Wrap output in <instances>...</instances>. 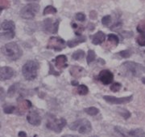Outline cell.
Segmentation results:
<instances>
[{
	"mask_svg": "<svg viewBox=\"0 0 145 137\" xmlns=\"http://www.w3.org/2000/svg\"><path fill=\"white\" fill-rule=\"evenodd\" d=\"M2 53L12 61L18 60L23 54V51L16 42H9L1 48Z\"/></svg>",
	"mask_w": 145,
	"mask_h": 137,
	"instance_id": "obj_1",
	"label": "cell"
},
{
	"mask_svg": "<svg viewBox=\"0 0 145 137\" xmlns=\"http://www.w3.org/2000/svg\"><path fill=\"white\" fill-rule=\"evenodd\" d=\"M39 69V63L36 60L27 61L22 68V73L27 80H34L37 76V72Z\"/></svg>",
	"mask_w": 145,
	"mask_h": 137,
	"instance_id": "obj_2",
	"label": "cell"
},
{
	"mask_svg": "<svg viewBox=\"0 0 145 137\" xmlns=\"http://www.w3.org/2000/svg\"><path fill=\"white\" fill-rule=\"evenodd\" d=\"M69 129L72 131H77L81 134H88L92 131V125L87 119L81 118L72 122L69 125Z\"/></svg>",
	"mask_w": 145,
	"mask_h": 137,
	"instance_id": "obj_3",
	"label": "cell"
},
{
	"mask_svg": "<svg viewBox=\"0 0 145 137\" xmlns=\"http://www.w3.org/2000/svg\"><path fill=\"white\" fill-rule=\"evenodd\" d=\"M122 68H123L127 71H128L134 76H140L145 72L144 67L140 63H135V62H131V61L125 62L123 63Z\"/></svg>",
	"mask_w": 145,
	"mask_h": 137,
	"instance_id": "obj_4",
	"label": "cell"
},
{
	"mask_svg": "<svg viewBox=\"0 0 145 137\" xmlns=\"http://www.w3.org/2000/svg\"><path fill=\"white\" fill-rule=\"evenodd\" d=\"M40 10V6L37 3H30L24 6L20 11V16L25 20L33 19Z\"/></svg>",
	"mask_w": 145,
	"mask_h": 137,
	"instance_id": "obj_5",
	"label": "cell"
},
{
	"mask_svg": "<svg viewBox=\"0 0 145 137\" xmlns=\"http://www.w3.org/2000/svg\"><path fill=\"white\" fill-rule=\"evenodd\" d=\"M66 120L63 118H56L54 117H52L51 118H49L46 123L47 128H48L49 130H52L53 132L60 133L62 131V129L66 125Z\"/></svg>",
	"mask_w": 145,
	"mask_h": 137,
	"instance_id": "obj_6",
	"label": "cell"
},
{
	"mask_svg": "<svg viewBox=\"0 0 145 137\" xmlns=\"http://www.w3.org/2000/svg\"><path fill=\"white\" fill-rule=\"evenodd\" d=\"M59 20H53L52 18L45 19L43 22V30L46 33H57L59 28Z\"/></svg>",
	"mask_w": 145,
	"mask_h": 137,
	"instance_id": "obj_7",
	"label": "cell"
},
{
	"mask_svg": "<svg viewBox=\"0 0 145 137\" xmlns=\"http://www.w3.org/2000/svg\"><path fill=\"white\" fill-rule=\"evenodd\" d=\"M66 46V42L59 37H52L49 38L47 48L52 49L56 51H61Z\"/></svg>",
	"mask_w": 145,
	"mask_h": 137,
	"instance_id": "obj_8",
	"label": "cell"
},
{
	"mask_svg": "<svg viewBox=\"0 0 145 137\" xmlns=\"http://www.w3.org/2000/svg\"><path fill=\"white\" fill-rule=\"evenodd\" d=\"M103 99L106 101H107L108 103L110 104H125V103H128L130 101H131L133 99V96L131 95L128 97H115L113 96H104Z\"/></svg>",
	"mask_w": 145,
	"mask_h": 137,
	"instance_id": "obj_9",
	"label": "cell"
},
{
	"mask_svg": "<svg viewBox=\"0 0 145 137\" xmlns=\"http://www.w3.org/2000/svg\"><path fill=\"white\" fill-rule=\"evenodd\" d=\"M99 80L105 85H107L112 83L114 79V75L109 70H103L99 75Z\"/></svg>",
	"mask_w": 145,
	"mask_h": 137,
	"instance_id": "obj_10",
	"label": "cell"
},
{
	"mask_svg": "<svg viewBox=\"0 0 145 137\" xmlns=\"http://www.w3.org/2000/svg\"><path fill=\"white\" fill-rule=\"evenodd\" d=\"M27 122L33 126H39L41 123V117L36 111H31L27 115Z\"/></svg>",
	"mask_w": 145,
	"mask_h": 137,
	"instance_id": "obj_11",
	"label": "cell"
},
{
	"mask_svg": "<svg viewBox=\"0 0 145 137\" xmlns=\"http://www.w3.org/2000/svg\"><path fill=\"white\" fill-rule=\"evenodd\" d=\"M15 75V71L10 67H3L0 69V77L2 80L11 79Z\"/></svg>",
	"mask_w": 145,
	"mask_h": 137,
	"instance_id": "obj_12",
	"label": "cell"
},
{
	"mask_svg": "<svg viewBox=\"0 0 145 137\" xmlns=\"http://www.w3.org/2000/svg\"><path fill=\"white\" fill-rule=\"evenodd\" d=\"M55 65L58 69H64L67 68V58L65 55H58L54 60Z\"/></svg>",
	"mask_w": 145,
	"mask_h": 137,
	"instance_id": "obj_13",
	"label": "cell"
},
{
	"mask_svg": "<svg viewBox=\"0 0 145 137\" xmlns=\"http://www.w3.org/2000/svg\"><path fill=\"white\" fill-rule=\"evenodd\" d=\"M91 39H92V43L93 45H99V44H102L105 41L106 35L103 32L99 31L91 37Z\"/></svg>",
	"mask_w": 145,
	"mask_h": 137,
	"instance_id": "obj_14",
	"label": "cell"
},
{
	"mask_svg": "<svg viewBox=\"0 0 145 137\" xmlns=\"http://www.w3.org/2000/svg\"><path fill=\"white\" fill-rule=\"evenodd\" d=\"M86 41V37H85V36H81V35H80V36H78V37H77L76 38H73L72 40L68 41L67 46L70 48L75 47V46H77L78 45L82 43V42H85Z\"/></svg>",
	"mask_w": 145,
	"mask_h": 137,
	"instance_id": "obj_15",
	"label": "cell"
},
{
	"mask_svg": "<svg viewBox=\"0 0 145 137\" xmlns=\"http://www.w3.org/2000/svg\"><path fill=\"white\" fill-rule=\"evenodd\" d=\"M1 28L3 31H15L16 25L13 21H5L1 24Z\"/></svg>",
	"mask_w": 145,
	"mask_h": 137,
	"instance_id": "obj_16",
	"label": "cell"
},
{
	"mask_svg": "<svg viewBox=\"0 0 145 137\" xmlns=\"http://www.w3.org/2000/svg\"><path fill=\"white\" fill-rule=\"evenodd\" d=\"M130 137H145V132L142 128H136L129 132Z\"/></svg>",
	"mask_w": 145,
	"mask_h": 137,
	"instance_id": "obj_17",
	"label": "cell"
},
{
	"mask_svg": "<svg viewBox=\"0 0 145 137\" xmlns=\"http://www.w3.org/2000/svg\"><path fill=\"white\" fill-rule=\"evenodd\" d=\"M83 72H84V69L81 67H77V66L72 67L70 70V73L75 77H80L82 75Z\"/></svg>",
	"mask_w": 145,
	"mask_h": 137,
	"instance_id": "obj_18",
	"label": "cell"
},
{
	"mask_svg": "<svg viewBox=\"0 0 145 137\" xmlns=\"http://www.w3.org/2000/svg\"><path fill=\"white\" fill-rule=\"evenodd\" d=\"M20 89V84H19V83H16V84H12L9 88L8 91H7V94H8V96L10 97H13L14 95L16 94V93H17V91Z\"/></svg>",
	"mask_w": 145,
	"mask_h": 137,
	"instance_id": "obj_19",
	"label": "cell"
},
{
	"mask_svg": "<svg viewBox=\"0 0 145 137\" xmlns=\"http://www.w3.org/2000/svg\"><path fill=\"white\" fill-rule=\"evenodd\" d=\"M114 131L117 132L118 134H119L120 136H122L123 137L129 136V132H127L126 129H124L122 126H116L114 127Z\"/></svg>",
	"mask_w": 145,
	"mask_h": 137,
	"instance_id": "obj_20",
	"label": "cell"
},
{
	"mask_svg": "<svg viewBox=\"0 0 145 137\" xmlns=\"http://www.w3.org/2000/svg\"><path fill=\"white\" fill-rule=\"evenodd\" d=\"M85 52L83 51L82 50H76L75 52L72 54V58L74 60H80L85 57Z\"/></svg>",
	"mask_w": 145,
	"mask_h": 137,
	"instance_id": "obj_21",
	"label": "cell"
},
{
	"mask_svg": "<svg viewBox=\"0 0 145 137\" xmlns=\"http://www.w3.org/2000/svg\"><path fill=\"white\" fill-rule=\"evenodd\" d=\"M57 12V10L53 7V6H47L44 9V11H43V15L44 16H46V15H48V14H56Z\"/></svg>",
	"mask_w": 145,
	"mask_h": 137,
	"instance_id": "obj_22",
	"label": "cell"
},
{
	"mask_svg": "<svg viewBox=\"0 0 145 137\" xmlns=\"http://www.w3.org/2000/svg\"><path fill=\"white\" fill-rule=\"evenodd\" d=\"M85 112L86 113V114H88L89 115H96V114H98L99 113V110L98 108H96V107H93V106H91V107H88V108H86L85 110Z\"/></svg>",
	"mask_w": 145,
	"mask_h": 137,
	"instance_id": "obj_23",
	"label": "cell"
},
{
	"mask_svg": "<svg viewBox=\"0 0 145 137\" xmlns=\"http://www.w3.org/2000/svg\"><path fill=\"white\" fill-rule=\"evenodd\" d=\"M15 37V31H4L1 33V37L3 39H12Z\"/></svg>",
	"mask_w": 145,
	"mask_h": 137,
	"instance_id": "obj_24",
	"label": "cell"
},
{
	"mask_svg": "<svg viewBox=\"0 0 145 137\" xmlns=\"http://www.w3.org/2000/svg\"><path fill=\"white\" fill-rule=\"evenodd\" d=\"M78 93L79 95H86L89 93V89L87 86L84 85V84H81V85H78Z\"/></svg>",
	"mask_w": 145,
	"mask_h": 137,
	"instance_id": "obj_25",
	"label": "cell"
},
{
	"mask_svg": "<svg viewBox=\"0 0 145 137\" xmlns=\"http://www.w3.org/2000/svg\"><path fill=\"white\" fill-rule=\"evenodd\" d=\"M95 57H96L95 52L93 51V50H89L88 54H87V57H86L87 63H88V64H90L92 62H93L94 59H95Z\"/></svg>",
	"mask_w": 145,
	"mask_h": 137,
	"instance_id": "obj_26",
	"label": "cell"
},
{
	"mask_svg": "<svg viewBox=\"0 0 145 137\" xmlns=\"http://www.w3.org/2000/svg\"><path fill=\"white\" fill-rule=\"evenodd\" d=\"M108 41L111 44H113L114 46H118L119 42V39L118 36H116L115 34H109L108 35Z\"/></svg>",
	"mask_w": 145,
	"mask_h": 137,
	"instance_id": "obj_27",
	"label": "cell"
},
{
	"mask_svg": "<svg viewBox=\"0 0 145 137\" xmlns=\"http://www.w3.org/2000/svg\"><path fill=\"white\" fill-rule=\"evenodd\" d=\"M118 109H119L118 112H119V114L122 117H123L125 119H127V118H129L130 117H131V113L127 110L123 109V108H118Z\"/></svg>",
	"mask_w": 145,
	"mask_h": 137,
	"instance_id": "obj_28",
	"label": "cell"
},
{
	"mask_svg": "<svg viewBox=\"0 0 145 137\" xmlns=\"http://www.w3.org/2000/svg\"><path fill=\"white\" fill-rule=\"evenodd\" d=\"M132 54V51L130 50H122L118 54L120 58H127L131 57V55Z\"/></svg>",
	"mask_w": 145,
	"mask_h": 137,
	"instance_id": "obj_29",
	"label": "cell"
},
{
	"mask_svg": "<svg viewBox=\"0 0 145 137\" xmlns=\"http://www.w3.org/2000/svg\"><path fill=\"white\" fill-rule=\"evenodd\" d=\"M136 42L140 46H145V34H140L136 38Z\"/></svg>",
	"mask_w": 145,
	"mask_h": 137,
	"instance_id": "obj_30",
	"label": "cell"
},
{
	"mask_svg": "<svg viewBox=\"0 0 145 137\" xmlns=\"http://www.w3.org/2000/svg\"><path fill=\"white\" fill-rule=\"evenodd\" d=\"M121 88H122V84H120V83H119V82L113 83V84H111V85H110V90H111L112 92H114V93L119 91V89H120Z\"/></svg>",
	"mask_w": 145,
	"mask_h": 137,
	"instance_id": "obj_31",
	"label": "cell"
},
{
	"mask_svg": "<svg viewBox=\"0 0 145 137\" xmlns=\"http://www.w3.org/2000/svg\"><path fill=\"white\" fill-rule=\"evenodd\" d=\"M16 111V107L14 105H6L3 107V112L5 114H12Z\"/></svg>",
	"mask_w": 145,
	"mask_h": 137,
	"instance_id": "obj_32",
	"label": "cell"
},
{
	"mask_svg": "<svg viewBox=\"0 0 145 137\" xmlns=\"http://www.w3.org/2000/svg\"><path fill=\"white\" fill-rule=\"evenodd\" d=\"M111 23V16H105L102 19V24L104 26H109Z\"/></svg>",
	"mask_w": 145,
	"mask_h": 137,
	"instance_id": "obj_33",
	"label": "cell"
},
{
	"mask_svg": "<svg viewBox=\"0 0 145 137\" xmlns=\"http://www.w3.org/2000/svg\"><path fill=\"white\" fill-rule=\"evenodd\" d=\"M136 29H137V31L139 32L140 33L145 34V21L140 22V24H138L137 28H136Z\"/></svg>",
	"mask_w": 145,
	"mask_h": 137,
	"instance_id": "obj_34",
	"label": "cell"
},
{
	"mask_svg": "<svg viewBox=\"0 0 145 137\" xmlns=\"http://www.w3.org/2000/svg\"><path fill=\"white\" fill-rule=\"evenodd\" d=\"M75 19L78 21L83 22V21H86V15L84 13H82V12H78L75 16Z\"/></svg>",
	"mask_w": 145,
	"mask_h": 137,
	"instance_id": "obj_35",
	"label": "cell"
},
{
	"mask_svg": "<svg viewBox=\"0 0 145 137\" xmlns=\"http://www.w3.org/2000/svg\"><path fill=\"white\" fill-rule=\"evenodd\" d=\"M120 34L123 38H129L133 36V32L131 31H123L120 32Z\"/></svg>",
	"mask_w": 145,
	"mask_h": 137,
	"instance_id": "obj_36",
	"label": "cell"
},
{
	"mask_svg": "<svg viewBox=\"0 0 145 137\" xmlns=\"http://www.w3.org/2000/svg\"><path fill=\"white\" fill-rule=\"evenodd\" d=\"M121 27H122V23L121 22H116L115 24H114L112 26L110 27V29L113 31H117L119 28H121Z\"/></svg>",
	"mask_w": 145,
	"mask_h": 137,
	"instance_id": "obj_37",
	"label": "cell"
},
{
	"mask_svg": "<svg viewBox=\"0 0 145 137\" xmlns=\"http://www.w3.org/2000/svg\"><path fill=\"white\" fill-rule=\"evenodd\" d=\"M90 18L91 19H96V17H97V14H96V12L94 11H91L90 12Z\"/></svg>",
	"mask_w": 145,
	"mask_h": 137,
	"instance_id": "obj_38",
	"label": "cell"
},
{
	"mask_svg": "<svg viewBox=\"0 0 145 137\" xmlns=\"http://www.w3.org/2000/svg\"><path fill=\"white\" fill-rule=\"evenodd\" d=\"M19 137H27L26 132H19Z\"/></svg>",
	"mask_w": 145,
	"mask_h": 137,
	"instance_id": "obj_39",
	"label": "cell"
},
{
	"mask_svg": "<svg viewBox=\"0 0 145 137\" xmlns=\"http://www.w3.org/2000/svg\"><path fill=\"white\" fill-rule=\"evenodd\" d=\"M89 26H90L89 28V30H93V29H94V24H91V23L89 24Z\"/></svg>",
	"mask_w": 145,
	"mask_h": 137,
	"instance_id": "obj_40",
	"label": "cell"
},
{
	"mask_svg": "<svg viewBox=\"0 0 145 137\" xmlns=\"http://www.w3.org/2000/svg\"><path fill=\"white\" fill-rule=\"evenodd\" d=\"M62 137H79L78 136H75V135H65Z\"/></svg>",
	"mask_w": 145,
	"mask_h": 137,
	"instance_id": "obj_41",
	"label": "cell"
},
{
	"mask_svg": "<svg viewBox=\"0 0 145 137\" xmlns=\"http://www.w3.org/2000/svg\"><path fill=\"white\" fill-rule=\"evenodd\" d=\"M72 85H75V86H76V85H78V81H72Z\"/></svg>",
	"mask_w": 145,
	"mask_h": 137,
	"instance_id": "obj_42",
	"label": "cell"
},
{
	"mask_svg": "<svg viewBox=\"0 0 145 137\" xmlns=\"http://www.w3.org/2000/svg\"><path fill=\"white\" fill-rule=\"evenodd\" d=\"M142 82H143V84H145V77H143V78H142Z\"/></svg>",
	"mask_w": 145,
	"mask_h": 137,
	"instance_id": "obj_43",
	"label": "cell"
},
{
	"mask_svg": "<svg viewBox=\"0 0 145 137\" xmlns=\"http://www.w3.org/2000/svg\"><path fill=\"white\" fill-rule=\"evenodd\" d=\"M25 1H27V2H33V1H36V0H25Z\"/></svg>",
	"mask_w": 145,
	"mask_h": 137,
	"instance_id": "obj_44",
	"label": "cell"
},
{
	"mask_svg": "<svg viewBox=\"0 0 145 137\" xmlns=\"http://www.w3.org/2000/svg\"><path fill=\"white\" fill-rule=\"evenodd\" d=\"M90 137H98L97 136H90Z\"/></svg>",
	"mask_w": 145,
	"mask_h": 137,
	"instance_id": "obj_45",
	"label": "cell"
},
{
	"mask_svg": "<svg viewBox=\"0 0 145 137\" xmlns=\"http://www.w3.org/2000/svg\"><path fill=\"white\" fill-rule=\"evenodd\" d=\"M144 53H145V50H144Z\"/></svg>",
	"mask_w": 145,
	"mask_h": 137,
	"instance_id": "obj_46",
	"label": "cell"
},
{
	"mask_svg": "<svg viewBox=\"0 0 145 137\" xmlns=\"http://www.w3.org/2000/svg\"><path fill=\"white\" fill-rule=\"evenodd\" d=\"M144 63H145V61H144Z\"/></svg>",
	"mask_w": 145,
	"mask_h": 137,
	"instance_id": "obj_47",
	"label": "cell"
}]
</instances>
